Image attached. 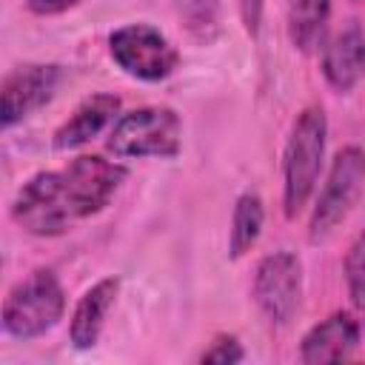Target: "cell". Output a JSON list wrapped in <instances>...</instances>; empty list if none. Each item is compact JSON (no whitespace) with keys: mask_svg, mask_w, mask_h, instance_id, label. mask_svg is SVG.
<instances>
[{"mask_svg":"<svg viewBox=\"0 0 365 365\" xmlns=\"http://www.w3.org/2000/svg\"><path fill=\"white\" fill-rule=\"evenodd\" d=\"M128 168L100 154H80L57 171H37L29 177L11 200V220L34 237H60L74 222L100 214L120 185Z\"/></svg>","mask_w":365,"mask_h":365,"instance_id":"obj_1","label":"cell"},{"mask_svg":"<svg viewBox=\"0 0 365 365\" xmlns=\"http://www.w3.org/2000/svg\"><path fill=\"white\" fill-rule=\"evenodd\" d=\"M328 120L319 106H308L291 123L285 151H282V205L285 217L294 220L311 200L325 157Z\"/></svg>","mask_w":365,"mask_h":365,"instance_id":"obj_2","label":"cell"},{"mask_svg":"<svg viewBox=\"0 0 365 365\" xmlns=\"http://www.w3.org/2000/svg\"><path fill=\"white\" fill-rule=\"evenodd\" d=\"M106 148L123 160H171L182 148V120L168 106H143L117 117Z\"/></svg>","mask_w":365,"mask_h":365,"instance_id":"obj_3","label":"cell"},{"mask_svg":"<svg viewBox=\"0 0 365 365\" xmlns=\"http://www.w3.org/2000/svg\"><path fill=\"white\" fill-rule=\"evenodd\" d=\"M66 314V291L54 271L37 268L20 279L3 302V331L14 339H37L48 334Z\"/></svg>","mask_w":365,"mask_h":365,"instance_id":"obj_4","label":"cell"},{"mask_svg":"<svg viewBox=\"0 0 365 365\" xmlns=\"http://www.w3.org/2000/svg\"><path fill=\"white\" fill-rule=\"evenodd\" d=\"M108 54L128 77L143 83L168 80L180 66V51L174 43L148 23H128L111 31Z\"/></svg>","mask_w":365,"mask_h":365,"instance_id":"obj_5","label":"cell"},{"mask_svg":"<svg viewBox=\"0 0 365 365\" xmlns=\"http://www.w3.org/2000/svg\"><path fill=\"white\" fill-rule=\"evenodd\" d=\"M365 185V151L359 145H345L336 151L328 177L322 182V191L317 197V205L311 211L308 237L325 240L336 231V225L351 214Z\"/></svg>","mask_w":365,"mask_h":365,"instance_id":"obj_6","label":"cell"},{"mask_svg":"<svg viewBox=\"0 0 365 365\" xmlns=\"http://www.w3.org/2000/svg\"><path fill=\"white\" fill-rule=\"evenodd\" d=\"M251 297L271 325H288L302 305V262L294 251L265 254L254 271Z\"/></svg>","mask_w":365,"mask_h":365,"instance_id":"obj_7","label":"cell"},{"mask_svg":"<svg viewBox=\"0 0 365 365\" xmlns=\"http://www.w3.org/2000/svg\"><path fill=\"white\" fill-rule=\"evenodd\" d=\"M63 68L57 63L14 66L0 83V125L11 128L40 111L60 88Z\"/></svg>","mask_w":365,"mask_h":365,"instance_id":"obj_8","label":"cell"},{"mask_svg":"<svg viewBox=\"0 0 365 365\" xmlns=\"http://www.w3.org/2000/svg\"><path fill=\"white\" fill-rule=\"evenodd\" d=\"M319 68L325 83L339 94H348L365 77V20H351L325 40Z\"/></svg>","mask_w":365,"mask_h":365,"instance_id":"obj_9","label":"cell"},{"mask_svg":"<svg viewBox=\"0 0 365 365\" xmlns=\"http://www.w3.org/2000/svg\"><path fill=\"white\" fill-rule=\"evenodd\" d=\"M359 319L351 311H334L325 319H319L299 345V359L308 365L319 362H342L348 359L359 345Z\"/></svg>","mask_w":365,"mask_h":365,"instance_id":"obj_10","label":"cell"},{"mask_svg":"<svg viewBox=\"0 0 365 365\" xmlns=\"http://www.w3.org/2000/svg\"><path fill=\"white\" fill-rule=\"evenodd\" d=\"M117 114H120V97L117 94H106V91L91 94L68 114V120L60 123L51 143L57 151H74V148L91 143L108 125H114Z\"/></svg>","mask_w":365,"mask_h":365,"instance_id":"obj_11","label":"cell"},{"mask_svg":"<svg viewBox=\"0 0 365 365\" xmlns=\"http://www.w3.org/2000/svg\"><path fill=\"white\" fill-rule=\"evenodd\" d=\"M117 294H120V279L103 277L77 299L71 322H68V339L77 351H88L100 342V334L106 328L108 311L117 302Z\"/></svg>","mask_w":365,"mask_h":365,"instance_id":"obj_12","label":"cell"},{"mask_svg":"<svg viewBox=\"0 0 365 365\" xmlns=\"http://www.w3.org/2000/svg\"><path fill=\"white\" fill-rule=\"evenodd\" d=\"M331 0H288V40L297 51L314 54L328 40Z\"/></svg>","mask_w":365,"mask_h":365,"instance_id":"obj_13","label":"cell"},{"mask_svg":"<svg viewBox=\"0 0 365 365\" xmlns=\"http://www.w3.org/2000/svg\"><path fill=\"white\" fill-rule=\"evenodd\" d=\"M262 222H265L262 197L257 191H242L231 211V228H228V257L231 259L245 257L257 245V240L262 234Z\"/></svg>","mask_w":365,"mask_h":365,"instance_id":"obj_14","label":"cell"},{"mask_svg":"<svg viewBox=\"0 0 365 365\" xmlns=\"http://www.w3.org/2000/svg\"><path fill=\"white\" fill-rule=\"evenodd\" d=\"M345 282H348V294L354 305L365 317V228L356 234V240L351 242L345 254Z\"/></svg>","mask_w":365,"mask_h":365,"instance_id":"obj_15","label":"cell"},{"mask_svg":"<svg viewBox=\"0 0 365 365\" xmlns=\"http://www.w3.org/2000/svg\"><path fill=\"white\" fill-rule=\"evenodd\" d=\"M242 359H245V351H242V345L234 334H220L200 354V362H217V365H234V362H242Z\"/></svg>","mask_w":365,"mask_h":365,"instance_id":"obj_16","label":"cell"},{"mask_svg":"<svg viewBox=\"0 0 365 365\" xmlns=\"http://www.w3.org/2000/svg\"><path fill=\"white\" fill-rule=\"evenodd\" d=\"M262 9H265V0H237V11H240V20H242L245 34H251V37L259 34Z\"/></svg>","mask_w":365,"mask_h":365,"instance_id":"obj_17","label":"cell"},{"mask_svg":"<svg viewBox=\"0 0 365 365\" xmlns=\"http://www.w3.org/2000/svg\"><path fill=\"white\" fill-rule=\"evenodd\" d=\"M80 3L83 0H26V9L37 17H54V14H63Z\"/></svg>","mask_w":365,"mask_h":365,"instance_id":"obj_18","label":"cell"},{"mask_svg":"<svg viewBox=\"0 0 365 365\" xmlns=\"http://www.w3.org/2000/svg\"><path fill=\"white\" fill-rule=\"evenodd\" d=\"M354 3H365V0H354Z\"/></svg>","mask_w":365,"mask_h":365,"instance_id":"obj_19","label":"cell"}]
</instances>
